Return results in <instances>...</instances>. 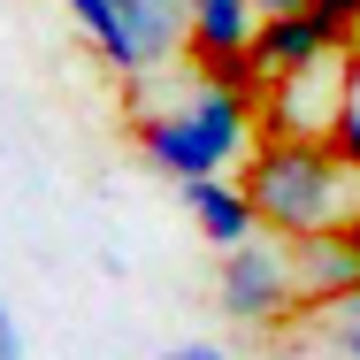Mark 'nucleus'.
Masks as SVG:
<instances>
[{"instance_id": "obj_1", "label": "nucleus", "mask_w": 360, "mask_h": 360, "mask_svg": "<svg viewBox=\"0 0 360 360\" xmlns=\"http://www.w3.org/2000/svg\"><path fill=\"white\" fill-rule=\"evenodd\" d=\"M245 200H253V222L269 238H322V230H345L360 215V169L338 161L330 139H261L245 153Z\"/></svg>"}, {"instance_id": "obj_2", "label": "nucleus", "mask_w": 360, "mask_h": 360, "mask_svg": "<svg viewBox=\"0 0 360 360\" xmlns=\"http://www.w3.org/2000/svg\"><path fill=\"white\" fill-rule=\"evenodd\" d=\"M139 153L161 176H222L253 153V108L238 92H222L207 77H192L169 108H146L139 115Z\"/></svg>"}, {"instance_id": "obj_3", "label": "nucleus", "mask_w": 360, "mask_h": 360, "mask_svg": "<svg viewBox=\"0 0 360 360\" xmlns=\"http://www.w3.org/2000/svg\"><path fill=\"white\" fill-rule=\"evenodd\" d=\"M62 8L123 84H146L184 54V0H62Z\"/></svg>"}, {"instance_id": "obj_4", "label": "nucleus", "mask_w": 360, "mask_h": 360, "mask_svg": "<svg viewBox=\"0 0 360 360\" xmlns=\"http://www.w3.org/2000/svg\"><path fill=\"white\" fill-rule=\"evenodd\" d=\"M215 299L230 322L245 330H276L299 314V291H291V245L253 230L245 245H222V269H215Z\"/></svg>"}, {"instance_id": "obj_5", "label": "nucleus", "mask_w": 360, "mask_h": 360, "mask_svg": "<svg viewBox=\"0 0 360 360\" xmlns=\"http://www.w3.org/2000/svg\"><path fill=\"white\" fill-rule=\"evenodd\" d=\"M338 108H345V54H322L307 70H284V77H269V92H261V115L284 139H330Z\"/></svg>"}, {"instance_id": "obj_6", "label": "nucleus", "mask_w": 360, "mask_h": 360, "mask_svg": "<svg viewBox=\"0 0 360 360\" xmlns=\"http://www.w3.org/2000/svg\"><path fill=\"white\" fill-rule=\"evenodd\" d=\"M353 284H360V245H353V230H322V238H299V245H291V291H299L307 314L330 307V299H345Z\"/></svg>"}, {"instance_id": "obj_7", "label": "nucleus", "mask_w": 360, "mask_h": 360, "mask_svg": "<svg viewBox=\"0 0 360 360\" xmlns=\"http://www.w3.org/2000/svg\"><path fill=\"white\" fill-rule=\"evenodd\" d=\"M322 54H345V46L322 31V15H314V8H276V15H261V23H253V62H261V77L307 70V62H322Z\"/></svg>"}, {"instance_id": "obj_8", "label": "nucleus", "mask_w": 360, "mask_h": 360, "mask_svg": "<svg viewBox=\"0 0 360 360\" xmlns=\"http://www.w3.org/2000/svg\"><path fill=\"white\" fill-rule=\"evenodd\" d=\"M184 207H192V222H200V238L207 245H245L261 222H253V200H245V184H230V169L222 176H184Z\"/></svg>"}, {"instance_id": "obj_9", "label": "nucleus", "mask_w": 360, "mask_h": 360, "mask_svg": "<svg viewBox=\"0 0 360 360\" xmlns=\"http://www.w3.org/2000/svg\"><path fill=\"white\" fill-rule=\"evenodd\" d=\"M253 23H261L253 0H184V54H192V62L245 54V46H253Z\"/></svg>"}, {"instance_id": "obj_10", "label": "nucleus", "mask_w": 360, "mask_h": 360, "mask_svg": "<svg viewBox=\"0 0 360 360\" xmlns=\"http://www.w3.org/2000/svg\"><path fill=\"white\" fill-rule=\"evenodd\" d=\"M307 8L322 15V31H330V39H338L345 54L360 46V0H307Z\"/></svg>"}, {"instance_id": "obj_11", "label": "nucleus", "mask_w": 360, "mask_h": 360, "mask_svg": "<svg viewBox=\"0 0 360 360\" xmlns=\"http://www.w3.org/2000/svg\"><path fill=\"white\" fill-rule=\"evenodd\" d=\"M314 330H322V345L338 360H360V330H345V322H314Z\"/></svg>"}, {"instance_id": "obj_12", "label": "nucleus", "mask_w": 360, "mask_h": 360, "mask_svg": "<svg viewBox=\"0 0 360 360\" xmlns=\"http://www.w3.org/2000/svg\"><path fill=\"white\" fill-rule=\"evenodd\" d=\"M314 322H345V330H360V284L345 291V299H330V307H314Z\"/></svg>"}, {"instance_id": "obj_13", "label": "nucleus", "mask_w": 360, "mask_h": 360, "mask_svg": "<svg viewBox=\"0 0 360 360\" xmlns=\"http://www.w3.org/2000/svg\"><path fill=\"white\" fill-rule=\"evenodd\" d=\"M161 360H230V353H222L215 338H184V345H169Z\"/></svg>"}, {"instance_id": "obj_14", "label": "nucleus", "mask_w": 360, "mask_h": 360, "mask_svg": "<svg viewBox=\"0 0 360 360\" xmlns=\"http://www.w3.org/2000/svg\"><path fill=\"white\" fill-rule=\"evenodd\" d=\"M0 360H23V330H15V314H8V299H0Z\"/></svg>"}, {"instance_id": "obj_15", "label": "nucleus", "mask_w": 360, "mask_h": 360, "mask_svg": "<svg viewBox=\"0 0 360 360\" xmlns=\"http://www.w3.org/2000/svg\"><path fill=\"white\" fill-rule=\"evenodd\" d=\"M253 8H261V15H276V8H307V0H253Z\"/></svg>"}]
</instances>
